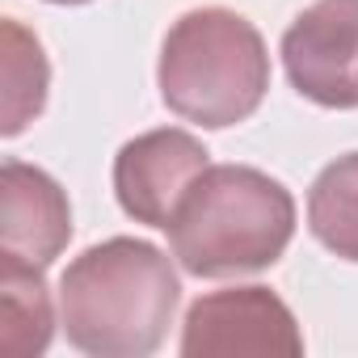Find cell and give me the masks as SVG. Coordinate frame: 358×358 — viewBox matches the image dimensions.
<instances>
[{"instance_id": "6da1fadb", "label": "cell", "mask_w": 358, "mask_h": 358, "mask_svg": "<svg viewBox=\"0 0 358 358\" xmlns=\"http://www.w3.org/2000/svg\"><path fill=\"white\" fill-rule=\"evenodd\" d=\"M182 282L173 262L135 236L85 249L59 278V320L76 350L93 358H148L160 350Z\"/></svg>"}, {"instance_id": "7a4b0ae2", "label": "cell", "mask_w": 358, "mask_h": 358, "mask_svg": "<svg viewBox=\"0 0 358 358\" xmlns=\"http://www.w3.org/2000/svg\"><path fill=\"white\" fill-rule=\"evenodd\" d=\"M173 257L194 278H232L274 266L295 236V199L249 164H211L164 228Z\"/></svg>"}, {"instance_id": "3957f363", "label": "cell", "mask_w": 358, "mask_h": 358, "mask_svg": "<svg viewBox=\"0 0 358 358\" xmlns=\"http://www.w3.org/2000/svg\"><path fill=\"white\" fill-rule=\"evenodd\" d=\"M156 80L177 118L224 131L257 114L270 89V55L249 17L207 5L169 26Z\"/></svg>"}, {"instance_id": "277c9868", "label": "cell", "mask_w": 358, "mask_h": 358, "mask_svg": "<svg viewBox=\"0 0 358 358\" xmlns=\"http://www.w3.org/2000/svg\"><path fill=\"white\" fill-rule=\"evenodd\" d=\"M186 358H299L303 333L295 312L270 287H228L190 303L182 324Z\"/></svg>"}, {"instance_id": "5b68a950", "label": "cell", "mask_w": 358, "mask_h": 358, "mask_svg": "<svg viewBox=\"0 0 358 358\" xmlns=\"http://www.w3.org/2000/svg\"><path fill=\"white\" fill-rule=\"evenodd\" d=\"M282 64L299 97L358 110V0H316L282 34Z\"/></svg>"}, {"instance_id": "8992f818", "label": "cell", "mask_w": 358, "mask_h": 358, "mask_svg": "<svg viewBox=\"0 0 358 358\" xmlns=\"http://www.w3.org/2000/svg\"><path fill=\"white\" fill-rule=\"evenodd\" d=\"M207 148L177 127H160L122 143L114 160V194L118 207L148 228H169L182 211L186 194L207 173Z\"/></svg>"}, {"instance_id": "52a82bcc", "label": "cell", "mask_w": 358, "mask_h": 358, "mask_svg": "<svg viewBox=\"0 0 358 358\" xmlns=\"http://www.w3.org/2000/svg\"><path fill=\"white\" fill-rule=\"evenodd\" d=\"M72 241V207L51 173L5 160L0 164V253L51 266Z\"/></svg>"}, {"instance_id": "ba28073f", "label": "cell", "mask_w": 358, "mask_h": 358, "mask_svg": "<svg viewBox=\"0 0 358 358\" xmlns=\"http://www.w3.org/2000/svg\"><path fill=\"white\" fill-rule=\"evenodd\" d=\"M55 308L43 282V266L0 253V350L9 358H34L51 345Z\"/></svg>"}, {"instance_id": "9c48e42d", "label": "cell", "mask_w": 358, "mask_h": 358, "mask_svg": "<svg viewBox=\"0 0 358 358\" xmlns=\"http://www.w3.org/2000/svg\"><path fill=\"white\" fill-rule=\"evenodd\" d=\"M308 228L341 262H358V152L337 156L308 190Z\"/></svg>"}, {"instance_id": "30bf717a", "label": "cell", "mask_w": 358, "mask_h": 358, "mask_svg": "<svg viewBox=\"0 0 358 358\" xmlns=\"http://www.w3.org/2000/svg\"><path fill=\"white\" fill-rule=\"evenodd\" d=\"M0 34H5V122H0V131L13 139L43 114L51 68H47L43 43L22 22L9 17L0 26Z\"/></svg>"}, {"instance_id": "8fae6325", "label": "cell", "mask_w": 358, "mask_h": 358, "mask_svg": "<svg viewBox=\"0 0 358 358\" xmlns=\"http://www.w3.org/2000/svg\"><path fill=\"white\" fill-rule=\"evenodd\" d=\"M51 5H85V0H51Z\"/></svg>"}]
</instances>
